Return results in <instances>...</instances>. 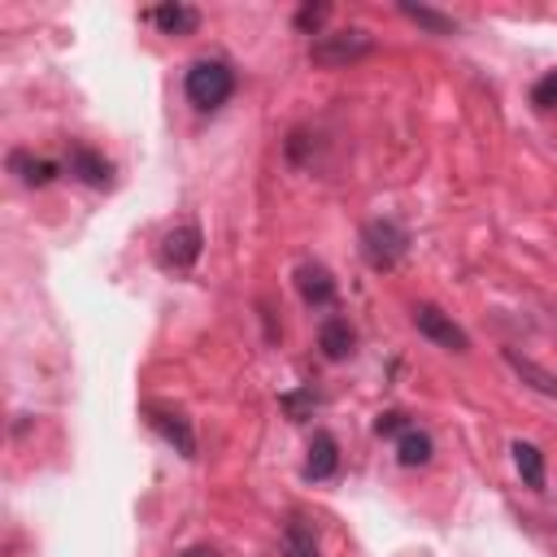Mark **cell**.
Instances as JSON below:
<instances>
[{
    "label": "cell",
    "mask_w": 557,
    "mask_h": 557,
    "mask_svg": "<svg viewBox=\"0 0 557 557\" xmlns=\"http://www.w3.org/2000/svg\"><path fill=\"white\" fill-rule=\"evenodd\" d=\"M183 91H187V100H191L196 109L209 113V109H218V104L231 100V91H235V70H231L222 57H200V61L187 65Z\"/></svg>",
    "instance_id": "obj_1"
},
{
    "label": "cell",
    "mask_w": 557,
    "mask_h": 557,
    "mask_svg": "<svg viewBox=\"0 0 557 557\" xmlns=\"http://www.w3.org/2000/svg\"><path fill=\"white\" fill-rule=\"evenodd\" d=\"M374 52V39L370 30L361 26H348V30H318V39L309 44V61L313 65H326V70H339V65H352L361 57Z\"/></svg>",
    "instance_id": "obj_2"
},
{
    "label": "cell",
    "mask_w": 557,
    "mask_h": 557,
    "mask_svg": "<svg viewBox=\"0 0 557 557\" xmlns=\"http://www.w3.org/2000/svg\"><path fill=\"white\" fill-rule=\"evenodd\" d=\"M409 248V231L392 218H374L366 231H361V257L374 265V270H392Z\"/></svg>",
    "instance_id": "obj_3"
},
{
    "label": "cell",
    "mask_w": 557,
    "mask_h": 557,
    "mask_svg": "<svg viewBox=\"0 0 557 557\" xmlns=\"http://www.w3.org/2000/svg\"><path fill=\"white\" fill-rule=\"evenodd\" d=\"M413 326H418V335H426L431 344H440L448 352H466L470 348V335L435 305H413Z\"/></svg>",
    "instance_id": "obj_4"
},
{
    "label": "cell",
    "mask_w": 557,
    "mask_h": 557,
    "mask_svg": "<svg viewBox=\"0 0 557 557\" xmlns=\"http://www.w3.org/2000/svg\"><path fill=\"white\" fill-rule=\"evenodd\" d=\"M144 418H148V426H152L178 457H196V431H191V422H187L178 409H170V405H144Z\"/></svg>",
    "instance_id": "obj_5"
},
{
    "label": "cell",
    "mask_w": 557,
    "mask_h": 557,
    "mask_svg": "<svg viewBox=\"0 0 557 557\" xmlns=\"http://www.w3.org/2000/svg\"><path fill=\"white\" fill-rule=\"evenodd\" d=\"M200 248H205L200 226L196 222H183V226L165 231V239H161V265L165 270H191L196 257H200Z\"/></svg>",
    "instance_id": "obj_6"
},
{
    "label": "cell",
    "mask_w": 557,
    "mask_h": 557,
    "mask_svg": "<svg viewBox=\"0 0 557 557\" xmlns=\"http://www.w3.org/2000/svg\"><path fill=\"white\" fill-rule=\"evenodd\" d=\"M65 170H70L78 183H87V187H109V183H113V165H109L96 148H87V144H74V148H70Z\"/></svg>",
    "instance_id": "obj_7"
},
{
    "label": "cell",
    "mask_w": 557,
    "mask_h": 557,
    "mask_svg": "<svg viewBox=\"0 0 557 557\" xmlns=\"http://www.w3.org/2000/svg\"><path fill=\"white\" fill-rule=\"evenodd\" d=\"M9 174H13L22 187H48V183L61 174V165L48 161V157H35V152L13 148V152H9Z\"/></svg>",
    "instance_id": "obj_8"
},
{
    "label": "cell",
    "mask_w": 557,
    "mask_h": 557,
    "mask_svg": "<svg viewBox=\"0 0 557 557\" xmlns=\"http://www.w3.org/2000/svg\"><path fill=\"white\" fill-rule=\"evenodd\" d=\"M296 287H300V300H305V305H313V309L335 305V278H331V270H326V265L305 261V265L296 270Z\"/></svg>",
    "instance_id": "obj_9"
},
{
    "label": "cell",
    "mask_w": 557,
    "mask_h": 557,
    "mask_svg": "<svg viewBox=\"0 0 557 557\" xmlns=\"http://www.w3.org/2000/svg\"><path fill=\"white\" fill-rule=\"evenodd\" d=\"M335 466H339V444H335L331 431H318L313 444H309V457H305V479L309 483H322V479L335 474Z\"/></svg>",
    "instance_id": "obj_10"
},
{
    "label": "cell",
    "mask_w": 557,
    "mask_h": 557,
    "mask_svg": "<svg viewBox=\"0 0 557 557\" xmlns=\"http://www.w3.org/2000/svg\"><path fill=\"white\" fill-rule=\"evenodd\" d=\"M161 35H191L196 26H200V9H191V4H157V9H148L144 13Z\"/></svg>",
    "instance_id": "obj_11"
},
{
    "label": "cell",
    "mask_w": 557,
    "mask_h": 557,
    "mask_svg": "<svg viewBox=\"0 0 557 557\" xmlns=\"http://www.w3.org/2000/svg\"><path fill=\"white\" fill-rule=\"evenodd\" d=\"M318 348H322L331 361H344V357L352 352V326H348L344 318H326V322L318 326Z\"/></svg>",
    "instance_id": "obj_12"
},
{
    "label": "cell",
    "mask_w": 557,
    "mask_h": 557,
    "mask_svg": "<svg viewBox=\"0 0 557 557\" xmlns=\"http://www.w3.org/2000/svg\"><path fill=\"white\" fill-rule=\"evenodd\" d=\"M431 453H435V444H431V435L418 431V426H409V431L396 440V457H400V466H426Z\"/></svg>",
    "instance_id": "obj_13"
},
{
    "label": "cell",
    "mask_w": 557,
    "mask_h": 557,
    "mask_svg": "<svg viewBox=\"0 0 557 557\" xmlns=\"http://www.w3.org/2000/svg\"><path fill=\"white\" fill-rule=\"evenodd\" d=\"M513 466H518V474H522L527 487H535V492L544 487V453H540L535 444H522V440H518V444H513Z\"/></svg>",
    "instance_id": "obj_14"
},
{
    "label": "cell",
    "mask_w": 557,
    "mask_h": 557,
    "mask_svg": "<svg viewBox=\"0 0 557 557\" xmlns=\"http://www.w3.org/2000/svg\"><path fill=\"white\" fill-rule=\"evenodd\" d=\"M505 361L518 370V379H527L535 392H544V396H557V374H548V370H540L535 361H527V357H518L513 348H505Z\"/></svg>",
    "instance_id": "obj_15"
},
{
    "label": "cell",
    "mask_w": 557,
    "mask_h": 557,
    "mask_svg": "<svg viewBox=\"0 0 557 557\" xmlns=\"http://www.w3.org/2000/svg\"><path fill=\"white\" fill-rule=\"evenodd\" d=\"M400 13H405L409 22H418L422 30H431V35H453V30H457V17L435 13V9H426V4H400Z\"/></svg>",
    "instance_id": "obj_16"
},
{
    "label": "cell",
    "mask_w": 557,
    "mask_h": 557,
    "mask_svg": "<svg viewBox=\"0 0 557 557\" xmlns=\"http://www.w3.org/2000/svg\"><path fill=\"white\" fill-rule=\"evenodd\" d=\"M283 557H318V540L305 522H292L283 535Z\"/></svg>",
    "instance_id": "obj_17"
},
{
    "label": "cell",
    "mask_w": 557,
    "mask_h": 557,
    "mask_svg": "<svg viewBox=\"0 0 557 557\" xmlns=\"http://www.w3.org/2000/svg\"><path fill=\"white\" fill-rule=\"evenodd\" d=\"M326 4H300L296 9V30H305V35H318V26L326 22Z\"/></svg>",
    "instance_id": "obj_18"
},
{
    "label": "cell",
    "mask_w": 557,
    "mask_h": 557,
    "mask_svg": "<svg viewBox=\"0 0 557 557\" xmlns=\"http://www.w3.org/2000/svg\"><path fill=\"white\" fill-rule=\"evenodd\" d=\"M531 104H535V109H557V70L544 74V78L531 87Z\"/></svg>",
    "instance_id": "obj_19"
},
{
    "label": "cell",
    "mask_w": 557,
    "mask_h": 557,
    "mask_svg": "<svg viewBox=\"0 0 557 557\" xmlns=\"http://www.w3.org/2000/svg\"><path fill=\"white\" fill-rule=\"evenodd\" d=\"M278 405H283L292 418H305V409H313V405H318V396H313V392H287Z\"/></svg>",
    "instance_id": "obj_20"
},
{
    "label": "cell",
    "mask_w": 557,
    "mask_h": 557,
    "mask_svg": "<svg viewBox=\"0 0 557 557\" xmlns=\"http://www.w3.org/2000/svg\"><path fill=\"white\" fill-rule=\"evenodd\" d=\"M374 431H379V435H405V431H409V422H405V413H396V409H392V413H379Z\"/></svg>",
    "instance_id": "obj_21"
},
{
    "label": "cell",
    "mask_w": 557,
    "mask_h": 557,
    "mask_svg": "<svg viewBox=\"0 0 557 557\" xmlns=\"http://www.w3.org/2000/svg\"><path fill=\"white\" fill-rule=\"evenodd\" d=\"M178 557H218V548H209V544H191V548H183Z\"/></svg>",
    "instance_id": "obj_22"
}]
</instances>
